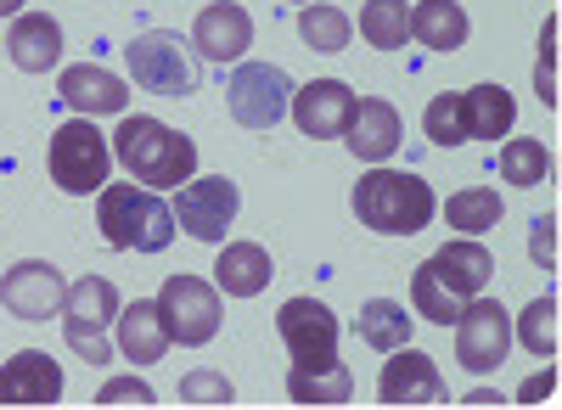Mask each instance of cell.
<instances>
[{"mask_svg": "<svg viewBox=\"0 0 562 410\" xmlns=\"http://www.w3.org/2000/svg\"><path fill=\"white\" fill-rule=\"evenodd\" d=\"M360 39L378 52H400L411 39V7L405 0H366L360 7Z\"/></svg>", "mask_w": 562, "mask_h": 410, "instance_id": "cell-27", "label": "cell"}, {"mask_svg": "<svg viewBox=\"0 0 562 410\" xmlns=\"http://www.w3.org/2000/svg\"><path fill=\"white\" fill-rule=\"evenodd\" d=\"M7 57L23 68V73H45L63 62V23L45 18V12H18L12 18V34H7Z\"/></svg>", "mask_w": 562, "mask_h": 410, "instance_id": "cell-19", "label": "cell"}, {"mask_svg": "<svg viewBox=\"0 0 562 410\" xmlns=\"http://www.w3.org/2000/svg\"><path fill=\"white\" fill-rule=\"evenodd\" d=\"M461 113H467V141H495V135H512V118H518V107H512V96L501 84L461 90Z\"/></svg>", "mask_w": 562, "mask_h": 410, "instance_id": "cell-23", "label": "cell"}, {"mask_svg": "<svg viewBox=\"0 0 562 410\" xmlns=\"http://www.w3.org/2000/svg\"><path fill=\"white\" fill-rule=\"evenodd\" d=\"M551 388H557V366H546V372H535L524 388H518V405H540V399H551Z\"/></svg>", "mask_w": 562, "mask_h": 410, "instance_id": "cell-38", "label": "cell"}, {"mask_svg": "<svg viewBox=\"0 0 562 410\" xmlns=\"http://www.w3.org/2000/svg\"><path fill=\"white\" fill-rule=\"evenodd\" d=\"M108 169H113V147H108V135L97 129V118H68L52 135V180H57V192H68V197L102 192Z\"/></svg>", "mask_w": 562, "mask_h": 410, "instance_id": "cell-5", "label": "cell"}, {"mask_svg": "<svg viewBox=\"0 0 562 410\" xmlns=\"http://www.w3.org/2000/svg\"><path fill=\"white\" fill-rule=\"evenodd\" d=\"M57 96L79 113V118H102V113H130V90L119 73L97 68V62H74L57 79Z\"/></svg>", "mask_w": 562, "mask_h": 410, "instance_id": "cell-16", "label": "cell"}, {"mask_svg": "<svg viewBox=\"0 0 562 410\" xmlns=\"http://www.w3.org/2000/svg\"><path fill=\"white\" fill-rule=\"evenodd\" d=\"M518 338L535 360H557V298H535L524 315H518Z\"/></svg>", "mask_w": 562, "mask_h": 410, "instance_id": "cell-32", "label": "cell"}, {"mask_svg": "<svg viewBox=\"0 0 562 410\" xmlns=\"http://www.w3.org/2000/svg\"><path fill=\"white\" fill-rule=\"evenodd\" d=\"M97 405H158V394H153V383H140V377H113V383H102Z\"/></svg>", "mask_w": 562, "mask_h": 410, "instance_id": "cell-35", "label": "cell"}, {"mask_svg": "<svg viewBox=\"0 0 562 410\" xmlns=\"http://www.w3.org/2000/svg\"><path fill=\"white\" fill-rule=\"evenodd\" d=\"M411 34L428 45V52H461L467 45V12L456 0H422L411 12Z\"/></svg>", "mask_w": 562, "mask_h": 410, "instance_id": "cell-25", "label": "cell"}, {"mask_svg": "<svg viewBox=\"0 0 562 410\" xmlns=\"http://www.w3.org/2000/svg\"><path fill=\"white\" fill-rule=\"evenodd\" d=\"M411 321H416V315H405V304H394V298H371V304L360 309V343L394 354V349L411 343Z\"/></svg>", "mask_w": 562, "mask_h": 410, "instance_id": "cell-26", "label": "cell"}, {"mask_svg": "<svg viewBox=\"0 0 562 410\" xmlns=\"http://www.w3.org/2000/svg\"><path fill=\"white\" fill-rule=\"evenodd\" d=\"M355 394V377L344 360H333V366H293L288 372V399L293 405H349Z\"/></svg>", "mask_w": 562, "mask_h": 410, "instance_id": "cell-24", "label": "cell"}, {"mask_svg": "<svg viewBox=\"0 0 562 410\" xmlns=\"http://www.w3.org/2000/svg\"><path fill=\"white\" fill-rule=\"evenodd\" d=\"M276 276V264L259 242H225L220 248V264H214V287L225 298H259Z\"/></svg>", "mask_w": 562, "mask_h": 410, "instance_id": "cell-21", "label": "cell"}, {"mask_svg": "<svg viewBox=\"0 0 562 410\" xmlns=\"http://www.w3.org/2000/svg\"><path fill=\"white\" fill-rule=\"evenodd\" d=\"M119 321V287L108 276H79L63 298V332H108Z\"/></svg>", "mask_w": 562, "mask_h": 410, "instance_id": "cell-22", "label": "cell"}, {"mask_svg": "<svg viewBox=\"0 0 562 410\" xmlns=\"http://www.w3.org/2000/svg\"><path fill=\"white\" fill-rule=\"evenodd\" d=\"M63 399V366L45 349H23L0 366V405H57Z\"/></svg>", "mask_w": 562, "mask_h": 410, "instance_id": "cell-15", "label": "cell"}, {"mask_svg": "<svg viewBox=\"0 0 562 410\" xmlns=\"http://www.w3.org/2000/svg\"><path fill=\"white\" fill-rule=\"evenodd\" d=\"M512 349V315L501 309V298H467L461 315H456V360L473 377H490L501 372V360Z\"/></svg>", "mask_w": 562, "mask_h": 410, "instance_id": "cell-8", "label": "cell"}, {"mask_svg": "<svg viewBox=\"0 0 562 410\" xmlns=\"http://www.w3.org/2000/svg\"><path fill=\"white\" fill-rule=\"evenodd\" d=\"M293 90L299 84H293L288 68L237 62V73H231V84H225V102H231V118H237L243 129H276L293 107Z\"/></svg>", "mask_w": 562, "mask_h": 410, "instance_id": "cell-6", "label": "cell"}, {"mask_svg": "<svg viewBox=\"0 0 562 410\" xmlns=\"http://www.w3.org/2000/svg\"><path fill=\"white\" fill-rule=\"evenodd\" d=\"M63 298H68V282L52 259H23L0 276V304L18 321H52V315H63Z\"/></svg>", "mask_w": 562, "mask_h": 410, "instance_id": "cell-11", "label": "cell"}, {"mask_svg": "<svg viewBox=\"0 0 562 410\" xmlns=\"http://www.w3.org/2000/svg\"><path fill=\"white\" fill-rule=\"evenodd\" d=\"M355 90L344 84V79H315V84H299L293 90V124H299V135H310V141H338V135L349 129V118H355Z\"/></svg>", "mask_w": 562, "mask_h": 410, "instance_id": "cell-12", "label": "cell"}, {"mask_svg": "<svg viewBox=\"0 0 562 410\" xmlns=\"http://www.w3.org/2000/svg\"><path fill=\"white\" fill-rule=\"evenodd\" d=\"M63 338H68V349H74L79 360H90V366H108V360H113L108 332H63Z\"/></svg>", "mask_w": 562, "mask_h": 410, "instance_id": "cell-37", "label": "cell"}, {"mask_svg": "<svg viewBox=\"0 0 562 410\" xmlns=\"http://www.w3.org/2000/svg\"><path fill=\"white\" fill-rule=\"evenodd\" d=\"M113 158L153 192H169L198 174V141L186 129H169L164 118H124L113 129Z\"/></svg>", "mask_w": 562, "mask_h": 410, "instance_id": "cell-1", "label": "cell"}, {"mask_svg": "<svg viewBox=\"0 0 562 410\" xmlns=\"http://www.w3.org/2000/svg\"><path fill=\"white\" fill-rule=\"evenodd\" d=\"M422 129H428V141L434 147H461L467 141V113H461V96H434L428 113H422Z\"/></svg>", "mask_w": 562, "mask_h": 410, "instance_id": "cell-33", "label": "cell"}, {"mask_svg": "<svg viewBox=\"0 0 562 410\" xmlns=\"http://www.w3.org/2000/svg\"><path fill=\"white\" fill-rule=\"evenodd\" d=\"M243 208V192H237V180H225V174H192L180 186V203H175V225L192 242H225L231 231V219H237Z\"/></svg>", "mask_w": 562, "mask_h": 410, "instance_id": "cell-9", "label": "cell"}, {"mask_svg": "<svg viewBox=\"0 0 562 410\" xmlns=\"http://www.w3.org/2000/svg\"><path fill=\"white\" fill-rule=\"evenodd\" d=\"M276 332L288 343L293 366H333L338 360V315L321 298H288L276 315Z\"/></svg>", "mask_w": 562, "mask_h": 410, "instance_id": "cell-10", "label": "cell"}, {"mask_svg": "<svg viewBox=\"0 0 562 410\" xmlns=\"http://www.w3.org/2000/svg\"><path fill=\"white\" fill-rule=\"evenodd\" d=\"M97 225L102 242L124 253H164L175 242V208L140 180H108L97 192Z\"/></svg>", "mask_w": 562, "mask_h": 410, "instance_id": "cell-2", "label": "cell"}, {"mask_svg": "<svg viewBox=\"0 0 562 410\" xmlns=\"http://www.w3.org/2000/svg\"><path fill=\"white\" fill-rule=\"evenodd\" d=\"M428 270H434V282H439L445 293H456V298L467 304V298H479V293L490 287L495 259H490V248H484L479 237H461V242H445V248L428 259Z\"/></svg>", "mask_w": 562, "mask_h": 410, "instance_id": "cell-17", "label": "cell"}, {"mask_svg": "<svg viewBox=\"0 0 562 410\" xmlns=\"http://www.w3.org/2000/svg\"><path fill=\"white\" fill-rule=\"evenodd\" d=\"M158 315L169 327V343L203 349L220 338V287L203 276H169L158 293Z\"/></svg>", "mask_w": 562, "mask_h": 410, "instance_id": "cell-7", "label": "cell"}, {"mask_svg": "<svg viewBox=\"0 0 562 410\" xmlns=\"http://www.w3.org/2000/svg\"><path fill=\"white\" fill-rule=\"evenodd\" d=\"M529 253L540 270H557V214L535 219V231H529Z\"/></svg>", "mask_w": 562, "mask_h": 410, "instance_id": "cell-36", "label": "cell"}, {"mask_svg": "<svg viewBox=\"0 0 562 410\" xmlns=\"http://www.w3.org/2000/svg\"><path fill=\"white\" fill-rule=\"evenodd\" d=\"M237 399V388H231L220 372H192L180 377V405H231Z\"/></svg>", "mask_w": 562, "mask_h": 410, "instance_id": "cell-34", "label": "cell"}, {"mask_svg": "<svg viewBox=\"0 0 562 410\" xmlns=\"http://www.w3.org/2000/svg\"><path fill=\"white\" fill-rule=\"evenodd\" d=\"M501 197H495V186H467V192H456L450 203H445V219L456 225L461 237H484V231H495L501 225Z\"/></svg>", "mask_w": 562, "mask_h": 410, "instance_id": "cell-29", "label": "cell"}, {"mask_svg": "<svg viewBox=\"0 0 562 410\" xmlns=\"http://www.w3.org/2000/svg\"><path fill=\"white\" fill-rule=\"evenodd\" d=\"M378 399L383 405H445V377L434 366V354H422V349H394V360L383 366L378 377Z\"/></svg>", "mask_w": 562, "mask_h": 410, "instance_id": "cell-14", "label": "cell"}, {"mask_svg": "<svg viewBox=\"0 0 562 410\" xmlns=\"http://www.w3.org/2000/svg\"><path fill=\"white\" fill-rule=\"evenodd\" d=\"M254 45V18L237 7V0H214V7L198 12L192 23V52L203 62H243V52Z\"/></svg>", "mask_w": 562, "mask_h": 410, "instance_id": "cell-13", "label": "cell"}, {"mask_svg": "<svg viewBox=\"0 0 562 410\" xmlns=\"http://www.w3.org/2000/svg\"><path fill=\"white\" fill-rule=\"evenodd\" d=\"M355 219L366 225V231H378V237H416L422 225L434 219L439 197L434 186L422 174L411 169H371L355 180Z\"/></svg>", "mask_w": 562, "mask_h": 410, "instance_id": "cell-3", "label": "cell"}, {"mask_svg": "<svg viewBox=\"0 0 562 410\" xmlns=\"http://www.w3.org/2000/svg\"><path fill=\"white\" fill-rule=\"evenodd\" d=\"M169 349V327L158 315V298H135V304H119V354L135 360V366H153Z\"/></svg>", "mask_w": 562, "mask_h": 410, "instance_id": "cell-20", "label": "cell"}, {"mask_svg": "<svg viewBox=\"0 0 562 410\" xmlns=\"http://www.w3.org/2000/svg\"><path fill=\"white\" fill-rule=\"evenodd\" d=\"M299 7H310V0H299Z\"/></svg>", "mask_w": 562, "mask_h": 410, "instance_id": "cell-41", "label": "cell"}, {"mask_svg": "<svg viewBox=\"0 0 562 410\" xmlns=\"http://www.w3.org/2000/svg\"><path fill=\"white\" fill-rule=\"evenodd\" d=\"M355 23L338 12V7H321V0H310V7H299V39L310 45V52L321 57H338L344 45H349Z\"/></svg>", "mask_w": 562, "mask_h": 410, "instance_id": "cell-28", "label": "cell"}, {"mask_svg": "<svg viewBox=\"0 0 562 410\" xmlns=\"http://www.w3.org/2000/svg\"><path fill=\"white\" fill-rule=\"evenodd\" d=\"M344 141H349V152H355L360 163H389V158L400 152V113H394V102L360 96V102H355V118H349V129H344Z\"/></svg>", "mask_w": 562, "mask_h": 410, "instance_id": "cell-18", "label": "cell"}, {"mask_svg": "<svg viewBox=\"0 0 562 410\" xmlns=\"http://www.w3.org/2000/svg\"><path fill=\"white\" fill-rule=\"evenodd\" d=\"M124 62L130 79L153 96H192L198 90V57H192V39H180L175 29H147L124 45Z\"/></svg>", "mask_w": 562, "mask_h": 410, "instance_id": "cell-4", "label": "cell"}, {"mask_svg": "<svg viewBox=\"0 0 562 410\" xmlns=\"http://www.w3.org/2000/svg\"><path fill=\"white\" fill-rule=\"evenodd\" d=\"M23 12V0H0V18H18Z\"/></svg>", "mask_w": 562, "mask_h": 410, "instance_id": "cell-40", "label": "cell"}, {"mask_svg": "<svg viewBox=\"0 0 562 410\" xmlns=\"http://www.w3.org/2000/svg\"><path fill=\"white\" fill-rule=\"evenodd\" d=\"M551 174V152L540 141H529V135H512V141L501 147V180L506 186H540V180Z\"/></svg>", "mask_w": 562, "mask_h": 410, "instance_id": "cell-30", "label": "cell"}, {"mask_svg": "<svg viewBox=\"0 0 562 410\" xmlns=\"http://www.w3.org/2000/svg\"><path fill=\"white\" fill-rule=\"evenodd\" d=\"M461 405H479V410H484V405H506V399H501V394H490V388H473Z\"/></svg>", "mask_w": 562, "mask_h": 410, "instance_id": "cell-39", "label": "cell"}, {"mask_svg": "<svg viewBox=\"0 0 562 410\" xmlns=\"http://www.w3.org/2000/svg\"><path fill=\"white\" fill-rule=\"evenodd\" d=\"M411 315H422L434 327H456V315H461V298L434 282L428 264H416V276H411Z\"/></svg>", "mask_w": 562, "mask_h": 410, "instance_id": "cell-31", "label": "cell"}]
</instances>
